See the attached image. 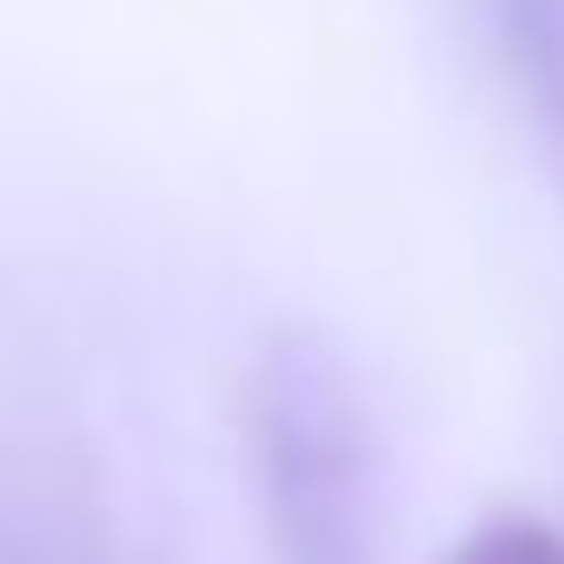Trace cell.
I'll return each mask as SVG.
<instances>
[{
	"mask_svg": "<svg viewBox=\"0 0 564 564\" xmlns=\"http://www.w3.org/2000/svg\"><path fill=\"white\" fill-rule=\"evenodd\" d=\"M446 564H564V535L535 525V516H496V525H476Z\"/></svg>",
	"mask_w": 564,
	"mask_h": 564,
	"instance_id": "3957f363",
	"label": "cell"
},
{
	"mask_svg": "<svg viewBox=\"0 0 564 564\" xmlns=\"http://www.w3.org/2000/svg\"><path fill=\"white\" fill-rule=\"evenodd\" d=\"M486 10H496V40L516 59L525 109L545 119V139L564 149V0H486Z\"/></svg>",
	"mask_w": 564,
	"mask_h": 564,
	"instance_id": "7a4b0ae2",
	"label": "cell"
},
{
	"mask_svg": "<svg viewBox=\"0 0 564 564\" xmlns=\"http://www.w3.org/2000/svg\"><path fill=\"white\" fill-rule=\"evenodd\" d=\"M248 476L268 564H377V456L347 367L317 337H278L248 387Z\"/></svg>",
	"mask_w": 564,
	"mask_h": 564,
	"instance_id": "6da1fadb",
	"label": "cell"
}]
</instances>
